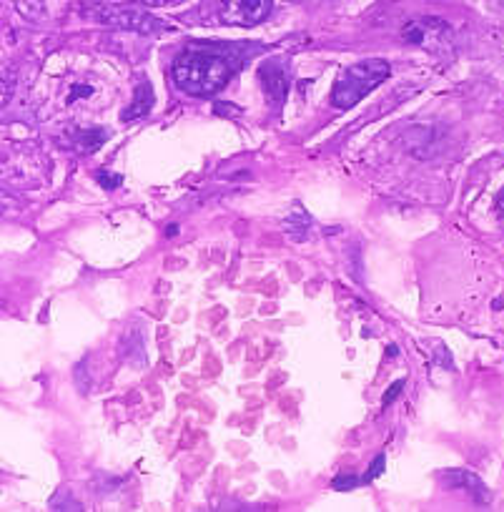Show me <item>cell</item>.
I'll return each instance as SVG.
<instances>
[{
    "label": "cell",
    "instance_id": "cell-14",
    "mask_svg": "<svg viewBox=\"0 0 504 512\" xmlns=\"http://www.w3.org/2000/svg\"><path fill=\"white\" fill-rule=\"evenodd\" d=\"M96 181L103 186V189H118L123 184V176L121 174H111L108 169H98L96 171Z\"/></svg>",
    "mask_w": 504,
    "mask_h": 512
},
{
    "label": "cell",
    "instance_id": "cell-15",
    "mask_svg": "<svg viewBox=\"0 0 504 512\" xmlns=\"http://www.w3.org/2000/svg\"><path fill=\"white\" fill-rule=\"evenodd\" d=\"M384 465H387V457H384V455L374 457L372 465H369V470H367V475L362 477V482H374V480H377V477L384 472Z\"/></svg>",
    "mask_w": 504,
    "mask_h": 512
},
{
    "label": "cell",
    "instance_id": "cell-7",
    "mask_svg": "<svg viewBox=\"0 0 504 512\" xmlns=\"http://www.w3.org/2000/svg\"><path fill=\"white\" fill-rule=\"evenodd\" d=\"M259 81L264 86L266 98H269L274 106H281L286 101V91H289V78H286V71L279 66V63H264L259 68Z\"/></svg>",
    "mask_w": 504,
    "mask_h": 512
},
{
    "label": "cell",
    "instance_id": "cell-8",
    "mask_svg": "<svg viewBox=\"0 0 504 512\" xmlns=\"http://www.w3.org/2000/svg\"><path fill=\"white\" fill-rule=\"evenodd\" d=\"M311 226H314V221H311L309 211H306L301 204H294V209H291L289 216L284 219V231H286V236H289L291 241H306V239H309Z\"/></svg>",
    "mask_w": 504,
    "mask_h": 512
},
{
    "label": "cell",
    "instance_id": "cell-20",
    "mask_svg": "<svg viewBox=\"0 0 504 512\" xmlns=\"http://www.w3.org/2000/svg\"><path fill=\"white\" fill-rule=\"evenodd\" d=\"M494 204H497V211H499V214L504 216V189L499 191V194H497V199H494Z\"/></svg>",
    "mask_w": 504,
    "mask_h": 512
},
{
    "label": "cell",
    "instance_id": "cell-10",
    "mask_svg": "<svg viewBox=\"0 0 504 512\" xmlns=\"http://www.w3.org/2000/svg\"><path fill=\"white\" fill-rule=\"evenodd\" d=\"M108 131L106 128H78L76 131V149L81 154H93V151L101 149L103 144L108 141Z\"/></svg>",
    "mask_w": 504,
    "mask_h": 512
},
{
    "label": "cell",
    "instance_id": "cell-5",
    "mask_svg": "<svg viewBox=\"0 0 504 512\" xmlns=\"http://www.w3.org/2000/svg\"><path fill=\"white\" fill-rule=\"evenodd\" d=\"M439 33H449L447 23L437 21V18H419V21H412L404 26L402 38L412 46H422V48H434L432 43H439Z\"/></svg>",
    "mask_w": 504,
    "mask_h": 512
},
{
    "label": "cell",
    "instance_id": "cell-22",
    "mask_svg": "<svg viewBox=\"0 0 504 512\" xmlns=\"http://www.w3.org/2000/svg\"><path fill=\"white\" fill-rule=\"evenodd\" d=\"M176 234H179V226H176V224L168 226V229H166V236H176Z\"/></svg>",
    "mask_w": 504,
    "mask_h": 512
},
{
    "label": "cell",
    "instance_id": "cell-23",
    "mask_svg": "<svg viewBox=\"0 0 504 512\" xmlns=\"http://www.w3.org/2000/svg\"><path fill=\"white\" fill-rule=\"evenodd\" d=\"M387 354H389V357H392V354H399L397 344H392V347H389V349H387Z\"/></svg>",
    "mask_w": 504,
    "mask_h": 512
},
{
    "label": "cell",
    "instance_id": "cell-1",
    "mask_svg": "<svg viewBox=\"0 0 504 512\" xmlns=\"http://www.w3.org/2000/svg\"><path fill=\"white\" fill-rule=\"evenodd\" d=\"M211 43H194L174 63V81L189 96H214L229 83L234 73L226 48H209Z\"/></svg>",
    "mask_w": 504,
    "mask_h": 512
},
{
    "label": "cell",
    "instance_id": "cell-9",
    "mask_svg": "<svg viewBox=\"0 0 504 512\" xmlns=\"http://www.w3.org/2000/svg\"><path fill=\"white\" fill-rule=\"evenodd\" d=\"M153 103H156V96H153L151 83L141 81V86H136V93H133V103L123 111V121H133V118L148 116Z\"/></svg>",
    "mask_w": 504,
    "mask_h": 512
},
{
    "label": "cell",
    "instance_id": "cell-18",
    "mask_svg": "<svg viewBox=\"0 0 504 512\" xmlns=\"http://www.w3.org/2000/svg\"><path fill=\"white\" fill-rule=\"evenodd\" d=\"M93 93V86H86V83H78V86L71 88V93H68V103L78 101V98H88Z\"/></svg>",
    "mask_w": 504,
    "mask_h": 512
},
{
    "label": "cell",
    "instance_id": "cell-12",
    "mask_svg": "<svg viewBox=\"0 0 504 512\" xmlns=\"http://www.w3.org/2000/svg\"><path fill=\"white\" fill-rule=\"evenodd\" d=\"M432 344V357H434V362L437 364H442L444 369H449V372H452L454 369V359H452V352H449L447 347H444V342H429Z\"/></svg>",
    "mask_w": 504,
    "mask_h": 512
},
{
    "label": "cell",
    "instance_id": "cell-6",
    "mask_svg": "<svg viewBox=\"0 0 504 512\" xmlns=\"http://www.w3.org/2000/svg\"><path fill=\"white\" fill-rule=\"evenodd\" d=\"M439 480L447 487H454V490H464L472 500H477L479 505H487L489 502V490L482 480H479L474 472L469 470H444L439 475Z\"/></svg>",
    "mask_w": 504,
    "mask_h": 512
},
{
    "label": "cell",
    "instance_id": "cell-11",
    "mask_svg": "<svg viewBox=\"0 0 504 512\" xmlns=\"http://www.w3.org/2000/svg\"><path fill=\"white\" fill-rule=\"evenodd\" d=\"M136 352L146 357V352H143V334H141V329H131V332L126 334V339H123V357H126L128 362L133 364V367H143L141 357H136Z\"/></svg>",
    "mask_w": 504,
    "mask_h": 512
},
{
    "label": "cell",
    "instance_id": "cell-4",
    "mask_svg": "<svg viewBox=\"0 0 504 512\" xmlns=\"http://www.w3.org/2000/svg\"><path fill=\"white\" fill-rule=\"evenodd\" d=\"M271 16V0H226L221 21L226 26L251 28Z\"/></svg>",
    "mask_w": 504,
    "mask_h": 512
},
{
    "label": "cell",
    "instance_id": "cell-17",
    "mask_svg": "<svg viewBox=\"0 0 504 512\" xmlns=\"http://www.w3.org/2000/svg\"><path fill=\"white\" fill-rule=\"evenodd\" d=\"M402 387H404V379H397V382L392 384V387H389L387 392H384V397H382V405L387 407V405H392L394 402V397H399L402 395Z\"/></svg>",
    "mask_w": 504,
    "mask_h": 512
},
{
    "label": "cell",
    "instance_id": "cell-2",
    "mask_svg": "<svg viewBox=\"0 0 504 512\" xmlns=\"http://www.w3.org/2000/svg\"><path fill=\"white\" fill-rule=\"evenodd\" d=\"M389 78V63L382 58H367L354 66L344 68L342 76L336 78L334 91H331V106L339 111H349L357 106L364 96L382 86Z\"/></svg>",
    "mask_w": 504,
    "mask_h": 512
},
{
    "label": "cell",
    "instance_id": "cell-19",
    "mask_svg": "<svg viewBox=\"0 0 504 512\" xmlns=\"http://www.w3.org/2000/svg\"><path fill=\"white\" fill-rule=\"evenodd\" d=\"M214 113H219V116H239L241 111L234 106V103H216Z\"/></svg>",
    "mask_w": 504,
    "mask_h": 512
},
{
    "label": "cell",
    "instance_id": "cell-21",
    "mask_svg": "<svg viewBox=\"0 0 504 512\" xmlns=\"http://www.w3.org/2000/svg\"><path fill=\"white\" fill-rule=\"evenodd\" d=\"M148 6H168V3H174V0H143Z\"/></svg>",
    "mask_w": 504,
    "mask_h": 512
},
{
    "label": "cell",
    "instance_id": "cell-16",
    "mask_svg": "<svg viewBox=\"0 0 504 512\" xmlns=\"http://www.w3.org/2000/svg\"><path fill=\"white\" fill-rule=\"evenodd\" d=\"M359 482H362V480H359L357 475H339V477H334V480H331V487H334V490L347 492V490H352V487H357Z\"/></svg>",
    "mask_w": 504,
    "mask_h": 512
},
{
    "label": "cell",
    "instance_id": "cell-13",
    "mask_svg": "<svg viewBox=\"0 0 504 512\" xmlns=\"http://www.w3.org/2000/svg\"><path fill=\"white\" fill-rule=\"evenodd\" d=\"M16 8L21 16L26 18H38L43 13V0H16Z\"/></svg>",
    "mask_w": 504,
    "mask_h": 512
},
{
    "label": "cell",
    "instance_id": "cell-3",
    "mask_svg": "<svg viewBox=\"0 0 504 512\" xmlns=\"http://www.w3.org/2000/svg\"><path fill=\"white\" fill-rule=\"evenodd\" d=\"M88 16L93 21L103 23V26L111 28H123V31H136V33H161L163 31V21L158 18L148 16L143 11H133V8H116V6H101L96 11H91Z\"/></svg>",
    "mask_w": 504,
    "mask_h": 512
}]
</instances>
